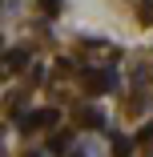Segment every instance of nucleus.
<instances>
[{"mask_svg":"<svg viewBox=\"0 0 153 157\" xmlns=\"http://www.w3.org/2000/svg\"><path fill=\"white\" fill-rule=\"evenodd\" d=\"M113 85H117V73H113V69H85V89L93 93V97L109 93Z\"/></svg>","mask_w":153,"mask_h":157,"instance_id":"1","label":"nucleus"},{"mask_svg":"<svg viewBox=\"0 0 153 157\" xmlns=\"http://www.w3.org/2000/svg\"><path fill=\"white\" fill-rule=\"evenodd\" d=\"M56 121H60V113H56V109H36V113L20 117V125H24V129H52Z\"/></svg>","mask_w":153,"mask_h":157,"instance_id":"2","label":"nucleus"},{"mask_svg":"<svg viewBox=\"0 0 153 157\" xmlns=\"http://www.w3.org/2000/svg\"><path fill=\"white\" fill-rule=\"evenodd\" d=\"M77 121H81V125H93V129H101V125H105L101 109H77Z\"/></svg>","mask_w":153,"mask_h":157,"instance_id":"3","label":"nucleus"},{"mask_svg":"<svg viewBox=\"0 0 153 157\" xmlns=\"http://www.w3.org/2000/svg\"><path fill=\"white\" fill-rule=\"evenodd\" d=\"M4 65H8V69H20V65H28V52H24V48H8V52H4Z\"/></svg>","mask_w":153,"mask_h":157,"instance_id":"4","label":"nucleus"},{"mask_svg":"<svg viewBox=\"0 0 153 157\" xmlns=\"http://www.w3.org/2000/svg\"><path fill=\"white\" fill-rule=\"evenodd\" d=\"M129 153H133V141L121 137V133H113V157H129Z\"/></svg>","mask_w":153,"mask_h":157,"instance_id":"5","label":"nucleus"},{"mask_svg":"<svg viewBox=\"0 0 153 157\" xmlns=\"http://www.w3.org/2000/svg\"><path fill=\"white\" fill-rule=\"evenodd\" d=\"M40 8H44L48 16H56V12H60V0H40Z\"/></svg>","mask_w":153,"mask_h":157,"instance_id":"6","label":"nucleus"},{"mask_svg":"<svg viewBox=\"0 0 153 157\" xmlns=\"http://www.w3.org/2000/svg\"><path fill=\"white\" fill-rule=\"evenodd\" d=\"M137 141H141V145H153V125H145V129L137 133Z\"/></svg>","mask_w":153,"mask_h":157,"instance_id":"7","label":"nucleus"}]
</instances>
